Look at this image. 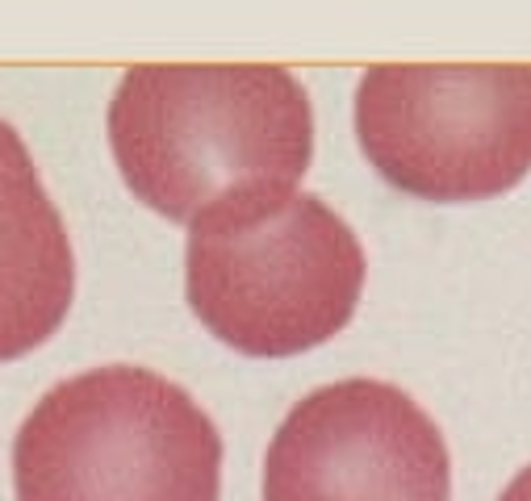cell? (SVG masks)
Instances as JSON below:
<instances>
[{
	"instance_id": "1",
	"label": "cell",
	"mask_w": 531,
	"mask_h": 501,
	"mask_svg": "<svg viewBox=\"0 0 531 501\" xmlns=\"http://www.w3.org/2000/svg\"><path fill=\"white\" fill-rule=\"evenodd\" d=\"M109 147L138 201L193 226L297 193L314 109L302 80L272 63H143L109 101Z\"/></svg>"
},
{
	"instance_id": "2",
	"label": "cell",
	"mask_w": 531,
	"mask_h": 501,
	"mask_svg": "<svg viewBox=\"0 0 531 501\" xmlns=\"http://www.w3.org/2000/svg\"><path fill=\"white\" fill-rule=\"evenodd\" d=\"M17 501H218L222 435L168 376L105 364L46 393L13 439Z\"/></svg>"
},
{
	"instance_id": "3",
	"label": "cell",
	"mask_w": 531,
	"mask_h": 501,
	"mask_svg": "<svg viewBox=\"0 0 531 501\" xmlns=\"http://www.w3.org/2000/svg\"><path fill=\"white\" fill-rule=\"evenodd\" d=\"M184 293L226 347L285 360L352 322L364 293V247L310 193L222 209L189 226Z\"/></svg>"
},
{
	"instance_id": "4",
	"label": "cell",
	"mask_w": 531,
	"mask_h": 501,
	"mask_svg": "<svg viewBox=\"0 0 531 501\" xmlns=\"http://www.w3.org/2000/svg\"><path fill=\"white\" fill-rule=\"evenodd\" d=\"M356 138L398 193L502 197L531 172V67L385 63L356 88Z\"/></svg>"
},
{
	"instance_id": "5",
	"label": "cell",
	"mask_w": 531,
	"mask_h": 501,
	"mask_svg": "<svg viewBox=\"0 0 531 501\" xmlns=\"http://www.w3.org/2000/svg\"><path fill=\"white\" fill-rule=\"evenodd\" d=\"M264 501H452V456L398 385L335 380L276 426Z\"/></svg>"
},
{
	"instance_id": "6",
	"label": "cell",
	"mask_w": 531,
	"mask_h": 501,
	"mask_svg": "<svg viewBox=\"0 0 531 501\" xmlns=\"http://www.w3.org/2000/svg\"><path fill=\"white\" fill-rule=\"evenodd\" d=\"M72 293V238L26 142L0 117V360L51 339L72 309Z\"/></svg>"
},
{
	"instance_id": "7",
	"label": "cell",
	"mask_w": 531,
	"mask_h": 501,
	"mask_svg": "<svg viewBox=\"0 0 531 501\" xmlns=\"http://www.w3.org/2000/svg\"><path fill=\"white\" fill-rule=\"evenodd\" d=\"M498 501H531V468H523L511 485H506V493Z\"/></svg>"
}]
</instances>
